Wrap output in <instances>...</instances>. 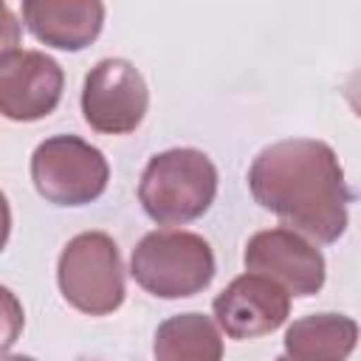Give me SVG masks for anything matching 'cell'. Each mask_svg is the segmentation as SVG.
Listing matches in <instances>:
<instances>
[{
	"instance_id": "obj_1",
	"label": "cell",
	"mask_w": 361,
	"mask_h": 361,
	"mask_svg": "<svg viewBox=\"0 0 361 361\" xmlns=\"http://www.w3.org/2000/svg\"><path fill=\"white\" fill-rule=\"evenodd\" d=\"M254 200L285 228L313 243H336L350 223L353 192L330 144L285 138L265 147L248 169Z\"/></svg>"
},
{
	"instance_id": "obj_2",
	"label": "cell",
	"mask_w": 361,
	"mask_h": 361,
	"mask_svg": "<svg viewBox=\"0 0 361 361\" xmlns=\"http://www.w3.org/2000/svg\"><path fill=\"white\" fill-rule=\"evenodd\" d=\"M217 195L212 158L192 147H175L149 158L141 172L138 200L158 226H186L209 212Z\"/></svg>"
},
{
	"instance_id": "obj_3",
	"label": "cell",
	"mask_w": 361,
	"mask_h": 361,
	"mask_svg": "<svg viewBox=\"0 0 361 361\" xmlns=\"http://www.w3.org/2000/svg\"><path fill=\"white\" fill-rule=\"evenodd\" d=\"M217 262L212 245L180 228H158L138 240L130 257L133 279L158 299H186L206 290Z\"/></svg>"
},
{
	"instance_id": "obj_4",
	"label": "cell",
	"mask_w": 361,
	"mask_h": 361,
	"mask_svg": "<svg viewBox=\"0 0 361 361\" xmlns=\"http://www.w3.org/2000/svg\"><path fill=\"white\" fill-rule=\"evenodd\" d=\"M56 282L65 302L87 316H107L124 302V262L104 231H82L59 254Z\"/></svg>"
},
{
	"instance_id": "obj_5",
	"label": "cell",
	"mask_w": 361,
	"mask_h": 361,
	"mask_svg": "<svg viewBox=\"0 0 361 361\" xmlns=\"http://www.w3.org/2000/svg\"><path fill=\"white\" fill-rule=\"evenodd\" d=\"M31 180L54 206H87L104 195L110 166L85 138L51 135L31 155Z\"/></svg>"
},
{
	"instance_id": "obj_6",
	"label": "cell",
	"mask_w": 361,
	"mask_h": 361,
	"mask_svg": "<svg viewBox=\"0 0 361 361\" xmlns=\"http://www.w3.org/2000/svg\"><path fill=\"white\" fill-rule=\"evenodd\" d=\"M149 107V90L141 71L130 59H102L90 68L82 85L85 121L104 135L133 133Z\"/></svg>"
},
{
	"instance_id": "obj_7",
	"label": "cell",
	"mask_w": 361,
	"mask_h": 361,
	"mask_svg": "<svg viewBox=\"0 0 361 361\" xmlns=\"http://www.w3.org/2000/svg\"><path fill=\"white\" fill-rule=\"evenodd\" d=\"M245 271L268 276L288 296H313L324 285V257L302 234L279 226L257 231L245 243Z\"/></svg>"
},
{
	"instance_id": "obj_8",
	"label": "cell",
	"mask_w": 361,
	"mask_h": 361,
	"mask_svg": "<svg viewBox=\"0 0 361 361\" xmlns=\"http://www.w3.org/2000/svg\"><path fill=\"white\" fill-rule=\"evenodd\" d=\"M65 87L59 62L42 51H11L0 59V116L37 121L56 110Z\"/></svg>"
},
{
	"instance_id": "obj_9",
	"label": "cell",
	"mask_w": 361,
	"mask_h": 361,
	"mask_svg": "<svg viewBox=\"0 0 361 361\" xmlns=\"http://www.w3.org/2000/svg\"><path fill=\"white\" fill-rule=\"evenodd\" d=\"M212 307L220 330L234 341H245L282 327L290 316V296L268 276L245 271L217 293Z\"/></svg>"
},
{
	"instance_id": "obj_10",
	"label": "cell",
	"mask_w": 361,
	"mask_h": 361,
	"mask_svg": "<svg viewBox=\"0 0 361 361\" xmlns=\"http://www.w3.org/2000/svg\"><path fill=\"white\" fill-rule=\"evenodd\" d=\"M25 28L45 45L59 51L87 48L104 25V3L99 0H25Z\"/></svg>"
},
{
	"instance_id": "obj_11",
	"label": "cell",
	"mask_w": 361,
	"mask_h": 361,
	"mask_svg": "<svg viewBox=\"0 0 361 361\" xmlns=\"http://www.w3.org/2000/svg\"><path fill=\"white\" fill-rule=\"evenodd\" d=\"M358 341L355 319L344 313H313L285 330L288 361H347Z\"/></svg>"
},
{
	"instance_id": "obj_12",
	"label": "cell",
	"mask_w": 361,
	"mask_h": 361,
	"mask_svg": "<svg viewBox=\"0 0 361 361\" xmlns=\"http://www.w3.org/2000/svg\"><path fill=\"white\" fill-rule=\"evenodd\" d=\"M155 361H223V336L203 313H178L158 324Z\"/></svg>"
},
{
	"instance_id": "obj_13",
	"label": "cell",
	"mask_w": 361,
	"mask_h": 361,
	"mask_svg": "<svg viewBox=\"0 0 361 361\" xmlns=\"http://www.w3.org/2000/svg\"><path fill=\"white\" fill-rule=\"evenodd\" d=\"M23 324H25V313L17 293L0 285V355H6L14 347V341L23 333Z\"/></svg>"
},
{
	"instance_id": "obj_14",
	"label": "cell",
	"mask_w": 361,
	"mask_h": 361,
	"mask_svg": "<svg viewBox=\"0 0 361 361\" xmlns=\"http://www.w3.org/2000/svg\"><path fill=\"white\" fill-rule=\"evenodd\" d=\"M20 34H23V25L17 23L14 11H11L6 3H0V59H3L6 54L17 51Z\"/></svg>"
},
{
	"instance_id": "obj_15",
	"label": "cell",
	"mask_w": 361,
	"mask_h": 361,
	"mask_svg": "<svg viewBox=\"0 0 361 361\" xmlns=\"http://www.w3.org/2000/svg\"><path fill=\"white\" fill-rule=\"evenodd\" d=\"M8 234H11V209H8L6 195L0 192V251H3L6 243H8Z\"/></svg>"
},
{
	"instance_id": "obj_16",
	"label": "cell",
	"mask_w": 361,
	"mask_h": 361,
	"mask_svg": "<svg viewBox=\"0 0 361 361\" xmlns=\"http://www.w3.org/2000/svg\"><path fill=\"white\" fill-rule=\"evenodd\" d=\"M0 361H37L31 355H0Z\"/></svg>"
},
{
	"instance_id": "obj_17",
	"label": "cell",
	"mask_w": 361,
	"mask_h": 361,
	"mask_svg": "<svg viewBox=\"0 0 361 361\" xmlns=\"http://www.w3.org/2000/svg\"><path fill=\"white\" fill-rule=\"evenodd\" d=\"M276 361H288V358H285V355H279V358H276Z\"/></svg>"
}]
</instances>
